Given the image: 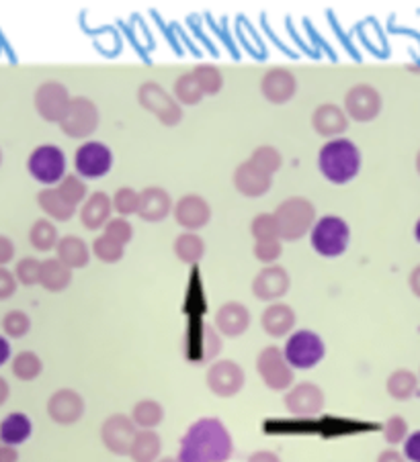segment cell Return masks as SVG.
I'll return each mask as SVG.
<instances>
[{
  "label": "cell",
  "instance_id": "50",
  "mask_svg": "<svg viewBox=\"0 0 420 462\" xmlns=\"http://www.w3.org/2000/svg\"><path fill=\"white\" fill-rule=\"evenodd\" d=\"M404 458L408 462H420V431H415L404 440Z\"/></svg>",
  "mask_w": 420,
  "mask_h": 462
},
{
  "label": "cell",
  "instance_id": "18",
  "mask_svg": "<svg viewBox=\"0 0 420 462\" xmlns=\"http://www.w3.org/2000/svg\"><path fill=\"white\" fill-rule=\"evenodd\" d=\"M261 91L269 102L283 104L293 99L298 91V82L296 76L285 68H273L263 76Z\"/></svg>",
  "mask_w": 420,
  "mask_h": 462
},
{
  "label": "cell",
  "instance_id": "44",
  "mask_svg": "<svg viewBox=\"0 0 420 462\" xmlns=\"http://www.w3.org/2000/svg\"><path fill=\"white\" fill-rule=\"evenodd\" d=\"M62 184L58 186V191L62 192V197L68 200L70 205H78L80 200H85V197H86V184L80 181L78 176H75V174H70V176H64L62 181H60Z\"/></svg>",
  "mask_w": 420,
  "mask_h": 462
},
{
  "label": "cell",
  "instance_id": "10",
  "mask_svg": "<svg viewBox=\"0 0 420 462\" xmlns=\"http://www.w3.org/2000/svg\"><path fill=\"white\" fill-rule=\"evenodd\" d=\"M138 99H139V104H142L144 109H148L160 123L168 125V128L181 123V117H183L181 107L174 102L171 94L162 91V88L158 84H154V82H146V84L139 86Z\"/></svg>",
  "mask_w": 420,
  "mask_h": 462
},
{
  "label": "cell",
  "instance_id": "5",
  "mask_svg": "<svg viewBox=\"0 0 420 462\" xmlns=\"http://www.w3.org/2000/svg\"><path fill=\"white\" fill-rule=\"evenodd\" d=\"M281 352L293 370H309L324 360L326 344L316 332L298 330L287 338Z\"/></svg>",
  "mask_w": 420,
  "mask_h": 462
},
{
  "label": "cell",
  "instance_id": "8",
  "mask_svg": "<svg viewBox=\"0 0 420 462\" xmlns=\"http://www.w3.org/2000/svg\"><path fill=\"white\" fill-rule=\"evenodd\" d=\"M29 174L41 184H58L66 176V155L58 146H40L27 162Z\"/></svg>",
  "mask_w": 420,
  "mask_h": 462
},
{
  "label": "cell",
  "instance_id": "22",
  "mask_svg": "<svg viewBox=\"0 0 420 462\" xmlns=\"http://www.w3.org/2000/svg\"><path fill=\"white\" fill-rule=\"evenodd\" d=\"M173 209V199L165 189L158 186H148V189L139 192V203H138V215L144 221L158 223L168 218Z\"/></svg>",
  "mask_w": 420,
  "mask_h": 462
},
{
  "label": "cell",
  "instance_id": "11",
  "mask_svg": "<svg viewBox=\"0 0 420 462\" xmlns=\"http://www.w3.org/2000/svg\"><path fill=\"white\" fill-rule=\"evenodd\" d=\"M136 431L138 428L136 423L131 422V417L123 413H113L107 417L105 423H103L101 440L103 444H105V449L115 454V457H128Z\"/></svg>",
  "mask_w": 420,
  "mask_h": 462
},
{
  "label": "cell",
  "instance_id": "41",
  "mask_svg": "<svg viewBox=\"0 0 420 462\" xmlns=\"http://www.w3.org/2000/svg\"><path fill=\"white\" fill-rule=\"evenodd\" d=\"M250 231H253V237L256 242L279 240L275 218H273V215H269V213L256 215V218L253 219V226H250Z\"/></svg>",
  "mask_w": 420,
  "mask_h": 462
},
{
  "label": "cell",
  "instance_id": "46",
  "mask_svg": "<svg viewBox=\"0 0 420 462\" xmlns=\"http://www.w3.org/2000/svg\"><path fill=\"white\" fill-rule=\"evenodd\" d=\"M40 272H41V262L38 258H23L17 264V279L21 285H25V287L38 285Z\"/></svg>",
  "mask_w": 420,
  "mask_h": 462
},
{
  "label": "cell",
  "instance_id": "29",
  "mask_svg": "<svg viewBox=\"0 0 420 462\" xmlns=\"http://www.w3.org/2000/svg\"><path fill=\"white\" fill-rule=\"evenodd\" d=\"M72 282V271L66 264H62L58 258H49L41 262L40 272V285L49 290V293H62L70 287Z\"/></svg>",
  "mask_w": 420,
  "mask_h": 462
},
{
  "label": "cell",
  "instance_id": "38",
  "mask_svg": "<svg viewBox=\"0 0 420 462\" xmlns=\"http://www.w3.org/2000/svg\"><path fill=\"white\" fill-rule=\"evenodd\" d=\"M93 254L97 256V258L101 260V262L115 264V262H120V260L123 258V254H125V245L113 242L112 237H107L105 234H103V235H99L97 240H94V244H93Z\"/></svg>",
  "mask_w": 420,
  "mask_h": 462
},
{
  "label": "cell",
  "instance_id": "19",
  "mask_svg": "<svg viewBox=\"0 0 420 462\" xmlns=\"http://www.w3.org/2000/svg\"><path fill=\"white\" fill-rule=\"evenodd\" d=\"M344 107L355 121H371L380 113V94L371 86H355L344 96Z\"/></svg>",
  "mask_w": 420,
  "mask_h": 462
},
{
  "label": "cell",
  "instance_id": "53",
  "mask_svg": "<svg viewBox=\"0 0 420 462\" xmlns=\"http://www.w3.org/2000/svg\"><path fill=\"white\" fill-rule=\"evenodd\" d=\"M19 460V452L17 446H0V462H17Z\"/></svg>",
  "mask_w": 420,
  "mask_h": 462
},
{
  "label": "cell",
  "instance_id": "59",
  "mask_svg": "<svg viewBox=\"0 0 420 462\" xmlns=\"http://www.w3.org/2000/svg\"><path fill=\"white\" fill-rule=\"evenodd\" d=\"M156 462H179L176 458H171V457H166V458H158Z\"/></svg>",
  "mask_w": 420,
  "mask_h": 462
},
{
  "label": "cell",
  "instance_id": "20",
  "mask_svg": "<svg viewBox=\"0 0 420 462\" xmlns=\"http://www.w3.org/2000/svg\"><path fill=\"white\" fill-rule=\"evenodd\" d=\"M250 327V311L238 301H228L216 313V330L226 338H238Z\"/></svg>",
  "mask_w": 420,
  "mask_h": 462
},
{
  "label": "cell",
  "instance_id": "1",
  "mask_svg": "<svg viewBox=\"0 0 420 462\" xmlns=\"http://www.w3.org/2000/svg\"><path fill=\"white\" fill-rule=\"evenodd\" d=\"M234 454V440L218 417H201L191 423L181 440L179 462H228Z\"/></svg>",
  "mask_w": 420,
  "mask_h": 462
},
{
  "label": "cell",
  "instance_id": "30",
  "mask_svg": "<svg viewBox=\"0 0 420 462\" xmlns=\"http://www.w3.org/2000/svg\"><path fill=\"white\" fill-rule=\"evenodd\" d=\"M40 207L43 209V213L49 215L51 219L56 221H68L75 218L76 207L70 205L68 200L62 197V192L58 189H46L40 192Z\"/></svg>",
  "mask_w": 420,
  "mask_h": 462
},
{
  "label": "cell",
  "instance_id": "9",
  "mask_svg": "<svg viewBox=\"0 0 420 462\" xmlns=\"http://www.w3.org/2000/svg\"><path fill=\"white\" fill-rule=\"evenodd\" d=\"M205 381H208V389L216 395V397L230 399L245 389L246 375L238 362L218 360L208 369Z\"/></svg>",
  "mask_w": 420,
  "mask_h": 462
},
{
  "label": "cell",
  "instance_id": "42",
  "mask_svg": "<svg viewBox=\"0 0 420 462\" xmlns=\"http://www.w3.org/2000/svg\"><path fill=\"white\" fill-rule=\"evenodd\" d=\"M138 203H139V192L130 189V186H123V189L115 192L112 205L121 218H130V215L138 213Z\"/></svg>",
  "mask_w": 420,
  "mask_h": 462
},
{
  "label": "cell",
  "instance_id": "55",
  "mask_svg": "<svg viewBox=\"0 0 420 462\" xmlns=\"http://www.w3.org/2000/svg\"><path fill=\"white\" fill-rule=\"evenodd\" d=\"M9 359H11V344L4 335H0V367L9 362Z\"/></svg>",
  "mask_w": 420,
  "mask_h": 462
},
{
  "label": "cell",
  "instance_id": "47",
  "mask_svg": "<svg viewBox=\"0 0 420 462\" xmlns=\"http://www.w3.org/2000/svg\"><path fill=\"white\" fill-rule=\"evenodd\" d=\"M408 436V423L407 420H402V417H389L386 422V426H383V438H386L388 444H400L407 440Z\"/></svg>",
  "mask_w": 420,
  "mask_h": 462
},
{
  "label": "cell",
  "instance_id": "35",
  "mask_svg": "<svg viewBox=\"0 0 420 462\" xmlns=\"http://www.w3.org/2000/svg\"><path fill=\"white\" fill-rule=\"evenodd\" d=\"M416 377L410 370H396L392 377L388 378V393L392 395L396 401H407L416 391Z\"/></svg>",
  "mask_w": 420,
  "mask_h": 462
},
{
  "label": "cell",
  "instance_id": "51",
  "mask_svg": "<svg viewBox=\"0 0 420 462\" xmlns=\"http://www.w3.org/2000/svg\"><path fill=\"white\" fill-rule=\"evenodd\" d=\"M14 256V245L9 237L0 235V266L9 264Z\"/></svg>",
  "mask_w": 420,
  "mask_h": 462
},
{
  "label": "cell",
  "instance_id": "34",
  "mask_svg": "<svg viewBox=\"0 0 420 462\" xmlns=\"http://www.w3.org/2000/svg\"><path fill=\"white\" fill-rule=\"evenodd\" d=\"M43 362L35 352H21L13 359V375L19 381H35L41 375Z\"/></svg>",
  "mask_w": 420,
  "mask_h": 462
},
{
  "label": "cell",
  "instance_id": "45",
  "mask_svg": "<svg viewBox=\"0 0 420 462\" xmlns=\"http://www.w3.org/2000/svg\"><path fill=\"white\" fill-rule=\"evenodd\" d=\"M103 229H105L103 234H105L107 237H112L113 242L121 244V245L130 244L131 237H134V227H131V223L128 219H123V218L109 219L107 226Z\"/></svg>",
  "mask_w": 420,
  "mask_h": 462
},
{
  "label": "cell",
  "instance_id": "37",
  "mask_svg": "<svg viewBox=\"0 0 420 462\" xmlns=\"http://www.w3.org/2000/svg\"><path fill=\"white\" fill-rule=\"evenodd\" d=\"M222 350V338L219 332L213 325H203L201 335H199V356L197 362H208L213 360Z\"/></svg>",
  "mask_w": 420,
  "mask_h": 462
},
{
  "label": "cell",
  "instance_id": "58",
  "mask_svg": "<svg viewBox=\"0 0 420 462\" xmlns=\"http://www.w3.org/2000/svg\"><path fill=\"white\" fill-rule=\"evenodd\" d=\"M415 235H416V240L420 242V219H418V223H416V227H415Z\"/></svg>",
  "mask_w": 420,
  "mask_h": 462
},
{
  "label": "cell",
  "instance_id": "32",
  "mask_svg": "<svg viewBox=\"0 0 420 462\" xmlns=\"http://www.w3.org/2000/svg\"><path fill=\"white\" fill-rule=\"evenodd\" d=\"M131 422L136 423L139 430H154L165 422V407L154 399H142L134 405L131 412Z\"/></svg>",
  "mask_w": 420,
  "mask_h": 462
},
{
  "label": "cell",
  "instance_id": "39",
  "mask_svg": "<svg viewBox=\"0 0 420 462\" xmlns=\"http://www.w3.org/2000/svg\"><path fill=\"white\" fill-rule=\"evenodd\" d=\"M174 96L176 101L183 104H199L205 94L195 82L193 74H183V76L174 82Z\"/></svg>",
  "mask_w": 420,
  "mask_h": 462
},
{
  "label": "cell",
  "instance_id": "28",
  "mask_svg": "<svg viewBox=\"0 0 420 462\" xmlns=\"http://www.w3.org/2000/svg\"><path fill=\"white\" fill-rule=\"evenodd\" d=\"M162 452V438L154 430H138L128 457L134 462H156Z\"/></svg>",
  "mask_w": 420,
  "mask_h": 462
},
{
  "label": "cell",
  "instance_id": "43",
  "mask_svg": "<svg viewBox=\"0 0 420 462\" xmlns=\"http://www.w3.org/2000/svg\"><path fill=\"white\" fill-rule=\"evenodd\" d=\"M3 327L11 338H23V335H27V332L31 330V319H29V315L23 311H9L4 315Z\"/></svg>",
  "mask_w": 420,
  "mask_h": 462
},
{
  "label": "cell",
  "instance_id": "6",
  "mask_svg": "<svg viewBox=\"0 0 420 462\" xmlns=\"http://www.w3.org/2000/svg\"><path fill=\"white\" fill-rule=\"evenodd\" d=\"M256 372H259L263 383L273 391H287L291 389L296 375L293 369L287 364L281 348L267 346L256 356Z\"/></svg>",
  "mask_w": 420,
  "mask_h": 462
},
{
  "label": "cell",
  "instance_id": "54",
  "mask_svg": "<svg viewBox=\"0 0 420 462\" xmlns=\"http://www.w3.org/2000/svg\"><path fill=\"white\" fill-rule=\"evenodd\" d=\"M378 462H408L407 458H404V454H400L394 449H388L383 450L380 457H378Z\"/></svg>",
  "mask_w": 420,
  "mask_h": 462
},
{
  "label": "cell",
  "instance_id": "33",
  "mask_svg": "<svg viewBox=\"0 0 420 462\" xmlns=\"http://www.w3.org/2000/svg\"><path fill=\"white\" fill-rule=\"evenodd\" d=\"M58 229L51 221L48 219H40L33 223L31 231H29V242L38 252H49V250H56L58 245Z\"/></svg>",
  "mask_w": 420,
  "mask_h": 462
},
{
  "label": "cell",
  "instance_id": "52",
  "mask_svg": "<svg viewBox=\"0 0 420 462\" xmlns=\"http://www.w3.org/2000/svg\"><path fill=\"white\" fill-rule=\"evenodd\" d=\"M248 462H281V458H279L277 454L271 450H259V452L250 454Z\"/></svg>",
  "mask_w": 420,
  "mask_h": 462
},
{
  "label": "cell",
  "instance_id": "56",
  "mask_svg": "<svg viewBox=\"0 0 420 462\" xmlns=\"http://www.w3.org/2000/svg\"><path fill=\"white\" fill-rule=\"evenodd\" d=\"M410 289H412V293L420 297V266L415 268V272L410 274Z\"/></svg>",
  "mask_w": 420,
  "mask_h": 462
},
{
  "label": "cell",
  "instance_id": "27",
  "mask_svg": "<svg viewBox=\"0 0 420 462\" xmlns=\"http://www.w3.org/2000/svg\"><path fill=\"white\" fill-rule=\"evenodd\" d=\"M33 434V423L25 413L14 412L0 422V442L6 446H21Z\"/></svg>",
  "mask_w": 420,
  "mask_h": 462
},
{
  "label": "cell",
  "instance_id": "3",
  "mask_svg": "<svg viewBox=\"0 0 420 462\" xmlns=\"http://www.w3.org/2000/svg\"><path fill=\"white\" fill-rule=\"evenodd\" d=\"M273 218H275L277 223L279 240L298 242L308 231H312L316 223V209L308 199L293 197L283 200Z\"/></svg>",
  "mask_w": 420,
  "mask_h": 462
},
{
  "label": "cell",
  "instance_id": "49",
  "mask_svg": "<svg viewBox=\"0 0 420 462\" xmlns=\"http://www.w3.org/2000/svg\"><path fill=\"white\" fill-rule=\"evenodd\" d=\"M14 290H17V280H14V277L6 268L0 266V301L13 297Z\"/></svg>",
  "mask_w": 420,
  "mask_h": 462
},
{
  "label": "cell",
  "instance_id": "13",
  "mask_svg": "<svg viewBox=\"0 0 420 462\" xmlns=\"http://www.w3.org/2000/svg\"><path fill=\"white\" fill-rule=\"evenodd\" d=\"M283 404L291 415L316 417L318 413H322L324 404H326V395H324V391L318 385L299 383L287 391Z\"/></svg>",
  "mask_w": 420,
  "mask_h": 462
},
{
  "label": "cell",
  "instance_id": "24",
  "mask_svg": "<svg viewBox=\"0 0 420 462\" xmlns=\"http://www.w3.org/2000/svg\"><path fill=\"white\" fill-rule=\"evenodd\" d=\"M112 199L105 192H94V195L85 200L83 209H80V221L91 231L105 227L107 221L112 219Z\"/></svg>",
  "mask_w": 420,
  "mask_h": 462
},
{
  "label": "cell",
  "instance_id": "4",
  "mask_svg": "<svg viewBox=\"0 0 420 462\" xmlns=\"http://www.w3.org/2000/svg\"><path fill=\"white\" fill-rule=\"evenodd\" d=\"M309 242L316 254L324 258H338L343 256L351 242V229L349 223L338 215H326L314 223L312 231H309Z\"/></svg>",
  "mask_w": 420,
  "mask_h": 462
},
{
  "label": "cell",
  "instance_id": "48",
  "mask_svg": "<svg viewBox=\"0 0 420 462\" xmlns=\"http://www.w3.org/2000/svg\"><path fill=\"white\" fill-rule=\"evenodd\" d=\"M283 254L281 240H267V242H256L255 244V258L261 260L264 264L277 262Z\"/></svg>",
  "mask_w": 420,
  "mask_h": 462
},
{
  "label": "cell",
  "instance_id": "57",
  "mask_svg": "<svg viewBox=\"0 0 420 462\" xmlns=\"http://www.w3.org/2000/svg\"><path fill=\"white\" fill-rule=\"evenodd\" d=\"M9 399V385H6L4 378H0V405Z\"/></svg>",
  "mask_w": 420,
  "mask_h": 462
},
{
  "label": "cell",
  "instance_id": "2",
  "mask_svg": "<svg viewBox=\"0 0 420 462\" xmlns=\"http://www.w3.org/2000/svg\"><path fill=\"white\" fill-rule=\"evenodd\" d=\"M320 173L333 184H346L359 174L361 152L351 139L338 138L322 146L318 154Z\"/></svg>",
  "mask_w": 420,
  "mask_h": 462
},
{
  "label": "cell",
  "instance_id": "17",
  "mask_svg": "<svg viewBox=\"0 0 420 462\" xmlns=\"http://www.w3.org/2000/svg\"><path fill=\"white\" fill-rule=\"evenodd\" d=\"M174 221L187 231H197L211 221V207L199 195H185L174 207Z\"/></svg>",
  "mask_w": 420,
  "mask_h": 462
},
{
  "label": "cell",
  "instance_id": "25",
  "mask_svg": "<svg viewBox=\"0 0 420 462\" xmlns=\"http://www.w3.org/2000/svg\"><path fill=\"white\" fill-rule=\"evenodd\" d=\"M312 125L320 136L333 138L341 136L346 129V125H349V119H346L344 111L341 107H336V104H322V107L314 111Z\"/></svg>",
  "mask_w": 420,
  "mask_h": 462
},
{
  "label": "cell",
  "instance_id": "31",
  "mask_svg": "<svg viewBox=\"0 0 420 462\" xmlns=\"http://www.w3.org/2000/svg\"><path fill=\"white\" fill-rule=\"evenodd\" d=\"M174 256L185 264H197L205 256V242L195 231H185L173 244Z\"/></svg>",
  "mask_w": 420,
  "mask_h": 462
},
{
  "label": "cell",
  "instance_id": "40",
  "mask_svg": "<svg viewBox=\"0 0 420 462\" xmlns=\"http://www.w3.org/2000/svg\"><path fill=\"white\" fill-rule=\"evenodd\" d=\"M250 162H253L255 166H259L263 173L273 176L279 168H281L283 158H281V154H279L277 147L263 146V147H256V150L253 152V155H250Z\"/></svg>",
  "mask_w": 420,
  "mask_h": 462
},
{
  "label": "cell",
  "instance_id": "12",
  "mask_svg": "<svg viewBox=\"0 0 420 462\" xmlns=\"http://www.w3.org/2000/svg\"><path fill=\"white\" fill-rule=\"evenodd\" d=\"M75 166L80 176L103 178L113 168V152L101 141H86L76 150Z\"/></svg>",
  "mask_w": 420,
  "mask_h": 462
},
{
  "label": "cell",
  "instance_id": "26",
  "mask_svg": "<svg viewBox=\"0 0 420 462\" xmlns=\"http://www.w3.org/2000/svg\"><path fill=\"white\" fill-rule=\"evenodd\" d=\"M56 252L58 260L68 266L70 271H75V268H85L91 262V250H88L86 242L80 240L76 235H64L62 240H58Z\"/></svg>",
  "mask_w": 420,
  "mask_h": 462
},
{
  "label": "cell",
  "instance_id": "16",
  "mask_svg": "<svg viewBox=\"0 0 420 462\" xmlns=\"http://www.w3.org/2000/svg\"><path fill=\"white\" fill-rule=\"evenodd\" d=\"M70 104V94L66 86L60 82H46L35 93V107H38L40 115L51 123H60L66 109Z\"/></svg>",
  "mask_w": 420,
  "mask_h": 462
},
{
  "label": "cell",
  "instance_id": "15",
  "mask_svg": "<svg viewBox=\"0 0 420 462\" xmlns=\"http://www.w3.org/2000/svg\"><path fill=\"white\" fill-rule=\"evenodd\" d=\"M291 287V279L283 266H264L253 280V295L261 301L275 303L283 299Z\"/></svg>",
  "mask_w": 420,
  "mask_h": 462
},
{
  "label": "cell",
  "instance_id": "36",
  "mask_svg": "<svg viewBox=\"0 0 420 462\" xmlns=\"http://www.w3.org/2000/svg\"><path fill=\"white\" fill-rule=\"evenodd\" d=\"M193 78L201 88L203 94H218L222 91L224 86V78H222V72H219L216 66H210V64H201L197 66L193 70Z\"/></svg>",
  "mask_w": 420,
  "mask_h": 462
},
{
  "label": "cell",
  "instance_id": "23",
  "mask_svg": "<svg viewBox=\"0 0 420 462\" xmlns=\"http://www.w3.org/2000/svg\"><path fill=\"white\" fill-rule=\"evenodd\" d=\"M296 311H293L287 303H273L263 311L261 325L263 330L271 338H285L287 333L293 332L296 327Z\"/></svg>",
  "mask_w": 420,
  "mask_h": 462
},
{
  "label": "cell",
  "instance_id": "21",
  "mask_svg": "<svg viewBox=\"0 0 420 462\" xmlns=\"http://www.w3.org/2000/svg\"><path fill=\"white\" fill-rule=\"evenodd\" d=\"M271 181L273 176L263 173V170L259 166H255L250 160L240 164L234 173L236 191L242 192L245 197H263L264 192L271 189Z\"/></svg>",
  "mask_w": 420,
  "mask_h": 462
},
{
  "label": "cell",
  "instance_id": "14",
  "mask_svg": "<svg viewBox=\"0 0 420 462\" xmlns=\"http://www.w3.org/2000/svg\"><path fill=\"white\" fill-rule=\"evenodd\" d=\"M48 415L60 426H72L83 420L85 399L75 389H60L48 399Z\"/></svg>",
  "mask_w": 420,
  "mask_h": 462
},
{
  "label": "cell",
  "instance_id": "7",
  "mask_svg": "<svg viewBox=\"0 0 420 462\" xmlns=\"http://www.w3.org/2000/svg\"><path fill=\"white\" fill-rule=\"evenodd\" d=\"M60 128L68 138L80 139L93 136L94 129L99 128V111L85 96L70 99L68 109L60 119Z\"/></svg>",
  "mask_w": 420,
  "mask_h": 462
}]
</instances>
